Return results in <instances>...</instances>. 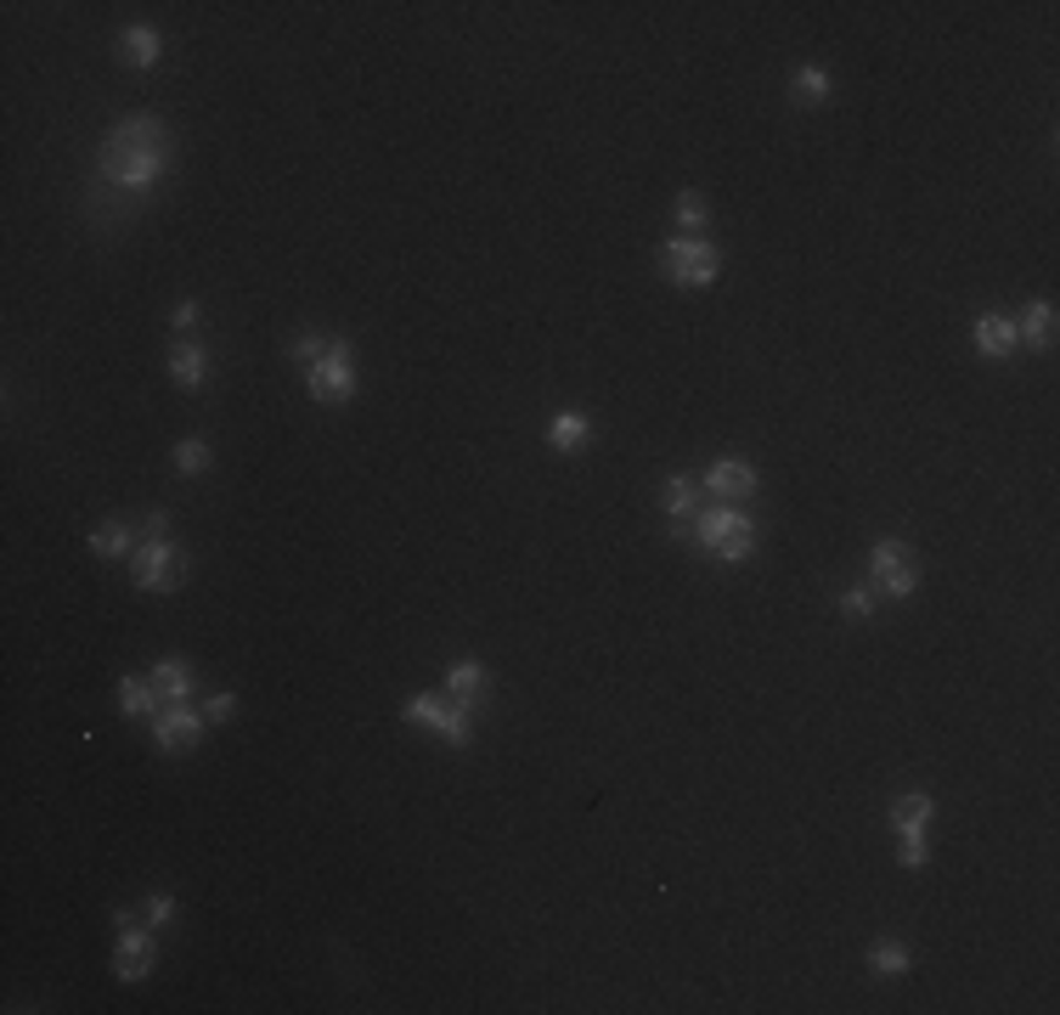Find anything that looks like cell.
<instances>
[{
    "label": "cell",
    "instance_id": "3",
    "mask_svg": "<svg viewBox=\"0 0 1060 1015\" xmlns=\"http://www.w3.org/2000/svg\"><path fill=\"white\" fill-rule=\"evenodd\" d=\"M305 390L322 401V407H339L356 396V350L345 338H327V350L305 367Z\"/></svg>",
    "mask_w": 1060,
    "mask_h": 1015
},
{
    "label": "cell",
    "instance_id": "20",
    "mask_svg": "<svg viewBox=\"0 0 1060 1015\" xmlns=\"http://www.w3.org/2000/svg\"><path fill=\"white\" fill-rule=\"evenodd\" d=\"M587 441V412H559L553 423H548V446L553 452H575Z\"/></svg>",
    "mask_w": 1060,
    "mask_h": 1015
},
{
    "label": "cell",
    "instance_id": "4",
    "mask_svg": "<svg viewBox=\"0 0 1060 1015\" xmlns=\"http://www.w3.org/2000/svg\"><path fill=\"white\" fill-rule=\"evenodd\" d=\"M660 266L678 288H711L716 271H722V255H716V244H705V237H671V244L660 249Z\"/></svg>",
    "mask_w": 1060,
    "mask_h": 1015
},
{
    "label": "cell",
    "instance_id": "29",
    "mask_svg": "<svg viewBox=\"0 0 1060 1015\" xmlns=\"http://www.w3.org/2000/svg\"><path fill=\"white\" fill-rule=\"evenodd\" d=\"M322 350H327V338H311V333H305V338H294V361H305V367H311Z\"/></svg>",
    "mask_w": 1060,
    "mask_h": 1015
},
{
    "label": "cell",
    "instance_id": "14",
    "mask_svg": "<svg viewBox=\"0 0 1060 1015\" xmlns=\"http://www.w3.org/2000/svg\"><path fill=\"white\" fill-rule=\"evenodd\" d=\"M170 378L181 384V390H198V384L209 378V350H204V345H192V338L170 345Z\"/></svg>",
    "mask_w": 1060,
    "mask_h": 1015
},
{
    "label": "cell",
    "instance_id": "31",
    "mask_svg": "<svg viewBox=\"0 0 1060 1015\" xmlns=\"http://www.w3.org/2000/svg\"><path fill=\"white\" fill-rule=\"evenodd\" d=\"M170 322H175V333H186V327H192V322H198V305H192V300H181V305H175V316H170Z\"/></svg>",
    "mask_w": 1060,
    "mask_h": 1015
},
{
    "label": "cell",
    "instance_id": "25",
    "mask_svg": "<svg viewBox=\"0 0 1060 1015\" xmlns=\"http://www.w3.org/2000/svg\"><path fill=\"white\" fill-rule=\"evenodd\" d=\"M678 220H683L689 231H700V226L711 220V209H705V198H700V192H683V198H678Z\"/></svg>",
    "mask_w": 1060,
    "mask_h": 1015
},
{
    "label": "cell",
    "instance_id": "10",
    "mask_svg": "<svg viewBox=\"0 0 1060 1015\" xmlns=\"http://www.w3.org/2000/svg\"><path fill=\"white\" fill-rule=\"evenodd\" d=\"M756 486H761V479H756V463H745V457H716L711 468H705V492L716 497V503H750L756 497Z\"/></svg>",
    "mask_w": 1060,
    "mask_h": 1015
},
{
    "label": "cell",
    "instance_id": "28",
    "mask_svg": "<svg viewBox=\"0 0 1060 1015\" xmlns=\"http://www.w3.org/2000/svg\"><path fill=\"white\" fill-rule=\"evenodd\" d=\"M164 537H170V514L153 508L148 519H141V542H164Z\"/></svg>",
    "mask_w": 1060,
    "mask_h": 1015
},
{
    "label": "cell",
    "instance_id": "16",
    "mask_svg": "<svg viewBox=\"0 0 1060 1015\" xmlns=\"http://www.w3.org/2000/svg\"><path fill=\"white\" fill-rule=\"evenodd\" d=\"M148 683H153V694H159L164 705H181V700L192 694V671H186V660H159Z\"/></svg>",
    "mask_w": 1060,
    "mask_h": 1015
},
{
    "label": "cell",
    "instance_id": "18",
    "mask_svg": "<svg viewBox=\"0 0 1060 1015\" xmlns=\"http://www.w3.org/2000/svg\"><path fill=\"white\" fill-rule=\"evenodd\" d=\"M159 694H153V683H148V677H125V683H119V711L125 716H159Z\"/></svg>",
    "mask_w": 1060,
    "mask_h": 1015
},
{
    "label": "cell",
    "instance_id": "6",
    "mask_svg": "<svg viewBox=\"0 0 1060 1015\" xmlns=\"http://www.w3.org/2000/svg\"><path fill=\"white\" fill-rule=\"evenodd\" d=\"M181 575H186V559L170 548V537H164V542H141V548L130 553V582H136V587H148V593L175 587Z\"/></svg>",
    "mask_w": 1060,
    "mask_h": 1015
},
{
    "label": "cell",
    "instance_id": "2",
    "mask_svg": "<svg viewBox=\"0 0 1060 1015\" xmlns=\"http://www.w3.org/2000/svg\"><path fill=\"white\" fill-rule=\"evenodd\" d=\"M694 537L716 553V559H728V564H739V559H750L756 553V519H745L739 508H700L694 514Z\"/></svg>",
    "mask_w": 1060,
    "mask_h": 1015
},
{
    "label": "cell",
    "instance_id": "7",
    "mask_svg": "<svg viewBox=\"0 0 1060 1015\" xmlns=\"http://www.w3.org/2000/svg\"><path fill=\"white\" fill-rule=\"evenodd\" d=\"M937 818V801L931 796H902L891 807V830L902 835V868H920L926 863V824Z\"/></svg>",
    "mask_w": 1060,
    "mask_h": 1015
},
{
    "label": "cell",
    "instance_id": "1",
    "mask_svg": "<svg viewBox=\"0 0 1060 1015\" xmlns=\"http://www.w3.org/2000/svg\"><path fill=\"white\" fill-rule=\"evenodd\" d=\"M170 153H175V141H170L164 119L130 114V119H119V125L102 136V175H108L113 186L136 192V186H148V181H159V175L170 170Z\"/></svg>",
    "mask_w": 1060,
    "mask_h": 1015
},
{
    "label": "cell",
    "instance_id": "30",
    "mask_svg": "<svg viewBox=\"0 0 1060 1015\" xmlns=\"http://www.w3.org/2000/svg\"><path fill=\"white\" fill-rule=\"evenodd\" d=\"M231 711H237V694H215V700L204 705V716H209V722H226Z\"/></svg>",
    "mask_w": 1060,
    "mask_h": 1015
},
{
    "label": "cell",
    "instance_id": "22",
    "mask_svg": "<svg viewBox=\"0 0 1060 1015\" xmlns=\"http://www.w3.org/2000/svg\"><path fill=\"white\" fill-rule=\"evenodd\" d=\"M790 90H796V102L818 108V102H830V74H824V68H801V74L790 79Z\"/></svg>",
    "mask_w": 1060,
    "mask_h": 1015
},
{
    "label": "cell",
    "instance_id": "15",
    "mask_svg": "<svg viewBox=\"0 0 1060 1015\" xmlns=\"http://www.w3.org/2000/svg\"><path fill=\"white\" fill-rule=\"evenodd\" d=\"M119 57H125L130 68H153V63L164 57V40H159V29H148V23L125 29V34H119Z\"/></svg>",
    "mask_w": 1060,
    "mask_h": 1015
},
{
    "label": "cell",
    "instance_id": "17",
    "mask_svg": "<svg viewBox=\"0 0 1060 1015\" xmlns=\"http://www.w3.org/2000/svg\"><path fill=\"white\" fill-rule=\"evenodd\" d=\"M1016 338H1027V345H1049V338H1054V305L1049 300H1032L1021 316H1016Z\"/></svg>",
    "mask_w": 1060,
    "mask_h": 1015
},
{
    "label": "cell",
    "instance_id": "21",
    "mask_svg": "<svg viewBox=\"0 0 1060 1015\" xmlns=\"http://www.w3.org/2000/svg\"><path fill=\"white\" fill-rule=\"evenodd\" d=\"M90 553H96V559H125V553H136V530H130V525L90 530Z\"/></svg>",
    "mask_w": 1060,
    "mask_h": 1015
},
{
    "label": "cell",
    "instance_id": "26",
    "mask_svg": "<svg viewBox=\"0 0 1060 1015\" xmlns=\"http://www.w3.org/2000/svg\"><path fill=\"white\" fill-rule=\"evenodd\" d=\"M841 609L863 620V615H869V609H875V587H846V598H841Z\"/></svg>",
    "mask_w": 1060,
    "mask_h": 1015
},
{
    "label": "cell",
    "instance_id": "11",
    "mask_svg": "<svg viewBox=\"0 0 1060 1015\" xmlns=\"http://www.w3.org/2000/svg\"><path fill=\"white\" fill-rule=\"evenodd\" d=\"M153 959H159L153 931H141V926H119V942H113V976H119V982H141V976L153 971Z\"/></svg>",
    "mask_w": 1060,
    "mask_h": 1015
},
{
    "label": "cell",
    "instance_id": "5",
    "mask_svg": "<svg viewBox=\"0 0 1060 1015\" xmlns=\"http://www.w3.org/2000/svg\"><path fill=\"white\" fill-rule=\"evenodd\" d=\"M869 582L880 598H908L913 587H920V564H913V553L902 542H875L869 553Z\"/></svg>",
    "mask_w": 1060,
    "mask_h": 1015
},
{
    "label": "cell",
    "instance_id": "27",
    "mask_svg": "<svg viewBox=\"0 0 1060 1015\" xmlns=\"http://www.w3.org/2000/svg\"><path fill=\"white\" fill-rule=\"evenodd\" d=\"M170 920H175V897H164V892H159V897H148V926H153V931H164Z\"/></svg>",
    "mask_w": 1060,
    "mask_h": 1015
},
{
    "label": "cell",
    "instance_id": "9",
    "mask_svg": "<svg viewBox=\"0 0 1060 1015\" xmlns=\"http://www.w3.org/2000/svg\"><path fill=\"white\" fill-rule=\"evenodd\" d=\"M407 722H423V728H435L446 745H468V711H457L452 700H435V694H418V700H407V711H401Z\"/></svg>",
    "mask_w": 1060,
    "mask_h": 1015
},
{
    "label": "cell",
    "instance_id": "19",
    "mask_svg": "<svg viewBox=\"0 0 1060 1015\" xmlns=\"http://www.w3.org/2000/svg\"><path fill=\"white\" fill-rule=\"evenodd\" d=\"M660 508L671 514V519H694L700 514V486H694V479H666V492H660Z\"/></svg>",
    "mask_w": 1060,
    "mask_h": 1015
},
{
    "label": "cell",
    "instance_id": "24",
    "mask_svg": "<svg viewBox=\"0 0 1060 1015\" xmlns=\"http://www.w3.org/2000/svg\"><path fill=\"white\" fill-rule=\"evenodd\" d=\"M209 457H215L209 441H181V446H175V468H181V474H204Z\"/></svg>",
    "mask_w": 1060,
    "mask_h": 1015
},
{
    "label": "cell",
    "instance_id": "13",
    "mask_svg": "<svg viewBox=\"0 0 1060 1015\" xmlns=\"http://www.w3.org/2000/svg\"><path fill=\"white\" fill-rule=\"evenodd\" d=\"M1016 316H998V311H987L982 322H976V350L982 356H993V361H1004V356H1016Z\"/></svg>",
    "mask_w": 1060,
    "mask_h": 1015
},
{
    "label": "cell",
    "instance_id": "23",
    "mask_svg": "<svg viewBox=\"0 0 1060 1015\" xmlns=\"http://www.w3.org/2000/svg\"><path fill=\"white\" fill-rule=\"evenodd\" d=\"M869 971L875 976H902L908 971V948L902 942H875L869 948Z\"/></svg>",
    "mask_w": 1060,
    "mask_h": 1015
},
{
    "label": "cell",
    "instance_id": "8",
    "mask_svg": "<svg viewBox=\"0 0 1060 1015\" xmlns=\"http://www.w3.org/2000/svg\"><path fill=\"white\" fill-rule=\"evenodd\" d=\"M204 711H192L186 700L181 705H164L159 716H153V745L159 751H170V756H181V751H192V745H198L204 739Z\"/></svg>",
    "mask_w": 1060,
    "mask_h": 1015
},
{
    "label": "cell",
    "instance_id": "12",
    "mask_svg": "<svg viewBox=\"0 0 1060 1015\" xmlns=\"http://www.w3.org/2000/svg\"><path fill=\"white\" fill-rule=\"evenodd\" d=\"M446 700L474 716L479 705H486V666H479V660H457V666L446 671Z\"/></svg>",
    "mask_w": 1060,
    "mask_h": 1015
}]
</instances>
